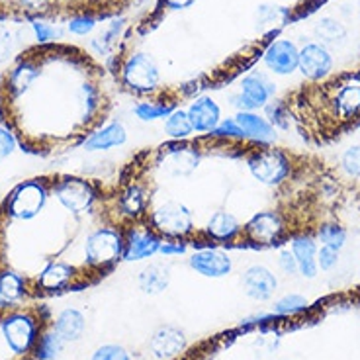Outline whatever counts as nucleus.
Masks as SVG:
<instances>
[{
    "instance_id": "nucleus-1",
    "label": "nucleus",
    "mask_w": 360,
    "mask_h": 360,
    "mask_svg": "<svg viewBox=\"0 0 360 360\" xmlns=\"http://www.w3.org/2000/svg\"><path fill=\"white\" fill-rule=\"evenodd\" d=\"M126 235L112 227H98L84 241V261L90 266H106L124 257Z\"/></svg>"
},
{
    "instance_id": "nucleus-2",
    "label": "nucleus",
    "mask_w": 360,
    "mask_h": 360,
    "mask_svg": "<svg viewBox=\"0 0 360 360\" xmlns=\"http://www.w3.org/2000/svg\"><path fill=\"white\" fill-rule=\"evenodd\" d=\"M151 225L157 233L167 235L172 239H182L194 231V219L192 212L184 204L167 200L161 206L151 212Z\"/></svg>"
},
{
    "instance_id": "nucleus-3",
    "label": "nucleus",
    "mask_w": 360,
    "mask_h": 360,
    "mask_svg": "<svg viewBox=\"0 0 360 360\" xmlns=\"http://www.w3.org/2000/svg\"><path fill=\"white\" fill-rule=\"evenodd\" d=\"M252 179L264 186H280L290 174V159L278 149L257 151L247 161Z\"/></svg>"
},
{
    "instance_id": "nucleus-4",
    "label": "nucleus",
    "mask_w": 360,
    "mask_h": 360,
    "mask_svg": "<svg viewBox=\"0 0 360 360\" xmlns=\"http://www.w3.org/2000/svg\"><path fill=\"white\" fill-rule=\"evenodd\" d=\"M122 79L127 89L137 94H149L159 86L161 72L147 53H135L122 67Z\"/></svg>"
},
{
    "instance_id": "nucleus-5",
    "label": "nucleus",
    "mask_w": 360,
    "mask_h": 360,
    "mask_svg": "<svg viewBox=\"0 0 360 360\" xmlns=\"http://www.w3.org/2000/svg\"><path fill=\"white\" fill-rule=\"evenodd\" d=\"M47 202V190L41 182H22L10 194L6 210L14 219H34Z\"/></svg>"
},
{
    "instance_id": "nucleus-6",
    "label": "nucleus",
    "mask_w": 360,
    "mask_h": 360,
    "mask_svg": "<svg viewBox=\"0 0 360 360\" xmlns=\"http://www.w3.org/2000/svg\"><path fill=\"white\" fill-rule=\"evenodd\" d=\"M55 198L71 214H84L96 202V192L90 182L81 179H65L55 186Z\"/></svg>"
},
{
    "instance_id": "nucleus-7",
    "label": "nucleus",
    "mask_w": 360,
    "mask_h": 360,
    "mask_svg": "<svg viewBox=\"0 0 360 360\" xmlns=\"http://www.w3.org/2000/svg\"><path fill=\"white\" fill-rule=\"evenodd\" d=\"M0 329H2V335L12 352H16V354H26L36 342L37 325L26 314H12L4 317Z\"/></svg>"
},
{
    "instance_id": "nucleus-8",
    "label": "nucleus",
    "mask_w": 360,
    "mask_h": 360,
    "mask_svg": "<svg viewBox=\"0 0 360 360\" xmlns=\"http://www.w3.org/2000/svg\"><path fill=\"white\" fill-rule=\"evenodd\" d=\"M245 237L257 245H274L284 233V221L276 212H259L245 224Z\"/></svg>"
},
{
    "instance_id": "nucleus-9",
    "label": "nucleus",
    "mask_w": 360,
    "mask_h": 360,
    "mask_svg": "<svg viewBox=\"0 0 360 360\" xmlns=\"http://www.w3.org/2000/svg\"><path fill=\"white\" fill-rule=\"evenodd\" d=\"M297 69L309 81H319L333 69V57L321 44H307L300 49Z\"/></svg>"
},
{
    "instance_id": "nucleus-10",
    "label": "nucleus",
    "mask_w": 360,
    "mask_h": 360,
    "mask_svg": "<svg viewBox=\"0 0 360 360\" xmlns=\"http://www.w3.org/2000/svg\"><path fill=\"white\" fill-rule=\"evenodd\" d=\"M239 92H241L245 104H247V110L257 112V110L266 108V104L276 92V86L262 72H249L239 82Z\"/></svg>"
},
{
    "instance_id": "nucleus-11",
    "label": "nucleus",
    "mask_w": 360,
    "mask_h": 360,
    "mask_svg": "<svg viewBox=\"0 0 360 360\" xmlns=\"http://www.w3.org/2000/svg\"><path fill=\"white\" fill-rule=\"evenodd\" d=\"M241 288L247 296L257 302H266L278 288V280L274 272L262 264H252L241 276Z\"/></svg>"
},
{
    "instance_id": "nucleus-12",
    "label": "nucleus",
    "mask_w": 360,
    "mask_h": 360,
    "mask_svg": "<svg viewBox=\"0 0 360 360\" xmlns=\"http://www.w3.org/2000/svg\"><path fill=\"white\" fill-rule=\"evenodd\" d=\"M192 270L206 278H224L233 270V259L221 249H202L188 259Z\"/></svg>"
},
{
    "instance_id": "nucleus-13",
    "label": "nucleus",
    "mask_w": 360,
    "mask_h": 360,
    "mask_svg": "<svg viewBox=\"0 0 360 360\" xmlns=\"http://www.w3.org/2000/svg\"><path fill=\"white\" fill-rule=\"evenodd\" d=\"M300 49L290 39H276L266 47L262 61L276 75H292L297 69Z\"/></svg>"
},
{
    "instance_id": "nucleus-14",
    "label": "nucleus",
    "mask_w": 360,
    "mask_h": 360,
    "mask_svg": "<svg viewBox=\"0 0 360 360\" xmlns=\"http://www.w3.org/2000/svg\"><path fill=\"white\" fill-rule=\"evenodd\" d=\"M162 239L155 231L149 229H129L126 233V249H124V261H145L159 252Z\"/></svg>"
},
{
    "instance_id": "nucleus-15",
    "label": "nucleus",
    "mask_w": 360,
    "mask_h": 360,
    "mask_svg": "<svg viewBox=\"0 0 360 360\" xmlns=\"http://www.w3.org/2000/svg\"><path fill=\"white\" fill-rule=\"evenodd\" d=\"M184 347H186V337L179 327H172V325L159 327L149 341V349L155 359L159 360H171L179 356L180 352L184 351Z\"/></svg>"
},
{
    "instance_id": "nucleus-16",
    "label": "nucleus",
    "mask_w": 360,
    "mask_h": 360,
    "mask_svg": "<svg viewBox=\"0 0 360 360\" xmlns=\"http://www.w3.org/2000/svg\"><path fill=\"white\" fill-rule=\"evenodd\" d=\"M186 114L196 134H212L221 122V108L216 100L210 96H200L194 100L186 110Z\"/></svg>"
},
{
    "instance_id": "nucleus-17",
    "label": "nucleus",
    "mask_w": 360,
    "mask_h": 360,
    "mask_svg": "<svg viewBox=\"0 0 360 360\" xmlns=\"http://www.w3.org/2000/svg\"><path fill=\"white\" fill-rule=\"evenodd\" d=\"M200 153L188 145H179V147H169L162 157V171L171 176H188L198 169Z\"/></svg>"
},
{
    "instance_id": "nucleus-18",
    "label": "nucleus",
    "mask_w": 360,
    "mask_h": 360,
    "mask_svg": "<svg viewBox=\"0 0 360 360\" xmlns=\"http://www.w3.org/2000/svg\"><path fill=\"white\" fill-rule=\"evenodd\" d=\"M235 122L243 129L245 139H251L261 145H270L276 141V127L259 112H237Z\"/></svg>"
},
{
    "instance_id": "nucleus-19",
    "label": "nucleus",
    "mask_w": 360,
    "mask_h": 360,
    "mask_svg": "<svg viewBox=\"0 0 360 360\" xmlns=\"http://www.w3.org/2000/svg\"><path fill=\"white\" fill-rule=\"evenodd\" d=\"M317 243L314 237L309 235H296L290 241V251L294 255L297 262V270L306 278H315L317 276Z\"/></svg>"
},
{
    "instance_id": "nucleus-20",
    "label": "nucleus",
    "mask_w": 360,
    "mask_h": 360,
    "mask_svg": "<svg viewBox=\"0 0 360 360\" xmlns=\"http://www.w3.org/2000/svg\"><path fill=\"white\" fill-rule=\"evenodd\" d=\"M127 141L126 127L122 126L120 122H110L104 127H100L98 131L90 134L84 141V151H110L114 147H122Z\"/></svg>"
},
{
    "instance_id": "nucleus-21",
    "label": "nucleus",
    "mask_w": 360,
    "mask_h": 360,
    "mask_svg": "<svg viewBox=\"0 0 360 360\" xmlns=\"http://www.w3.org/2000/svg\"><path fill=\"white\" fill-rule=\"evenodd\" d=\"M241 231L243 227L239 224V219L225 210L214 212L206 224V233L216 241H233L235 237L241 235Z\"/></svg>"
},
{
    "instance_id": "nucleus-22",
    "label": "nucleus",
    "mask_w": 360,
    "mask_h": 360,
    "mask_svg": "<svg viewBox=\"0 0 360 360\" xmlns=\"http://www.w3.org/2000/svg\"><path fill=\"white\" fill-rule=\"evenodd\" d=\"M139 288L143 290L149 296H157L171 284V269L162 262H151L139 272Z\"/></svg>"
},
{
    "instance_id": "nucleus-23",
    "label": "nucleus",
    "mask_w": 360,
    "mask_h": 360,
    "mask_svg": "<svg viewBox=\"0 0 360 360\" xmlns=\"http://www.w3.org/2000/svg\"><path fill=\"white\" fill-rule=\"evenodd\" d=\"M84 327H86L84 315L79 309L69 307V309H63L61 314L57 315L53 331L63 342H75L84 335Z\"/></svg>"
},
{
    "instance_id": "nucleus-24",
    "label": "nucleus",
    "mask_w": 360,
    "mask_h": 360,
    "mask_svg": "<svg viewBox=\"0 0 360 360\" xmlns=\"http://www.w3.org/2000/svg\"><path fill=\"white\" fill-rule=\"evenodd\" d=\"M335 112L341 120H351L360 114V84L349 82L342 84L335 94Z\"/></svg>"
},
{
    "instance_id": "nucleus-25",
    "label": "nucleus",
    "mask_w": 360,
    "mask_h": 360,
    "mask_svg": "<svg viewBox=\"0 0 360 360\" xmlns=\"http://www.w3.org/2000/svg\"><path fill=\"white\" fill-rule=\"evenodd\" d=\"M37 77H39V71L34 63L22 61L20 65H16L14 71L10 72L8 79V90L12 98H18L24 92H27V89L32 86V82L36 81Z\"/></svg>"
},
{
    "instance_id": "nucleus-26",
    "label": "nucleus",
    "mask_w": 360,
    "mask_h": 360,
    "mask_svg": "<svg viewBox=\"0 0 360 360\" xmlns=\"http://www.w3.org/2000/svg\"><path fill=\"white\" fill-rule=\"evenodd\" d=\"M72 266L65 264V262H51L47 264L45 270L39 276V286L45 290H59L63 288L65 284L72 278Z\"/></svg>"
},
{
    "instance_id": "nucleus-27",
    "label": "nucleus",
    "mask_w": 360,
    "mask_h": 360,
    "mask_svg": "<svg viewBox=\"0 0 360 360\" xmlns=\"http://www.w3.org/2000/svg\"><path fill=\"white\" fill-rule=\"evenodd\" d=\"M165 134L169 135L174 141H184L190 135L194 134V127L190 124V117L186 110H174L165 120Z\"/></svg>"
},
{
    "instance_id": "nucleus-28",
    "label": "nucleus",
    "mask_w": 360,
    "mask_h": 360,
    "mask_svg": "<svg viewBox=\"0 0 360 360\" xmlns=\"http://www.w3.org/2000/svg\"><path fill=\"white\" fill-rule=\"evenodd\" d=\"M145 206H147V198H145V192L139 186H127L126 192L122 194L120 198V210L122 214L127 217H137L143 214Z\"/></svg>"
},
{
    "instance_id": "nucleus-29",
    "label": "nucleus",
    "mask_w": 360,
    "mask_h": 360,
    "mask_svg": "<svg viewBox=\"0 0 360 360\" xmlns=\"http://www.w3.org/2000/svg\"><path fill=\"white\" fill-rule=\"evenodd\" d=\"M174 104H165V102H139L134 106L135 117L141 122H157V120H167V116L174 112Z\"/></svg>"
},
{
    "instance_id": "nucleus-30",
    "label": "nucleus",
    "mask_w": 360,
    "mask_h": 360,
    "mask_svg": "<svg viewBox=\"0 0 360 360\" xmlns=\"http://www.w3.org/2000/svg\"><path fill=\"white\" fill-rule=\"evenodd\" d=\"M22 296H24V278L12 270L0 272V297H4L6 302H16Z\"/></svg>"
},
{
    "instance_id": "nucleus-31",
    "label": "nucleus",
    "mask_w": 360,
    "mask_h": 360,
    "mask_svg": "<svg viewBox=\"0 0 360 360\" xmlns=\"http://www.w3.org/2000/svg\"><path fill=\"white\" fill-rule=\"evenodd\" d=\"M317 239L325 247H333L337 251H341L347 243V229L337 224H323L317 229Z\"/></svg>"
},
{
    "instance_id": "nucleus-32",
    "label": "nucleus",
    "mask_w": 360,
    "mask_h": 360,
    "mask_svg": "<svg viewBox=\"0 0 360 360\" xmlns=\"http://www.w3.org/2000/svg\"><path fill=\"white\" fill-rule=\"evenodd\" d=\"M307 300L304 296H300V294H286V296H282L272 306V314L276 315V317H288V315L300 314V311H304L307 309Z\"/></svg>"
},
{
    "instance_id": "nucleus-33",
    "label": "nucleus",
    "mask_w": 360,
    "mask_h": 360,
    "mask_svg": "<svg viewBox=\"0 0 360 360\" xmlns=\"http://www.w3.org/2000/svg\"><path fill=\"white\" fill-rule=\"evenodd\" d=\"M63 349V341L57 337V333H45L44 337H39V342L36 347L37 360H53Z\"/></svg>"
},
{
    "instance_id": "nucleus-34",
    "label": "nucleus",
    "mask_w": 360,
    "mask_h": 360,
    "mask_svg": "<svg viewBox=\"0 0 360 360\" xmlns=\"http://www.w3.org/2000/svg\"><path fill=\"white\" fill-rule=\"evenodd\" d=\"M315 34L321 39H325V41H337V39H342V37L347 36L345 27L333 18L319 20L317 26H315Z\"/></svg>"
},
{
    "instance_id": "nucleus-35",
    "label": "nucleus",
    "mask_w": 360,
    "mask_h": 360,
    "mask_svg": "<svg viewBox=\"0 0 360 360\" xmlns=\"http://www.w3.org/2000/svg\"><path fill=\"white\" fill-rule=\"evenodd\" d=\"M341 169L347 176L360 179V145H351L341 155Z\"/></svg>"
},
{
    "instance_id": "nucleus-36",
    "label": "nucleus",
    "mask_w": 360,
    "mask_h": 360,
    "mask_svg": "<svg viewBox=\"0 0 360 360\" xmlns=\"http://www.w3.org/2000/svg\"><path fill=\"white\" fill-rule=\"evenodd\" d=\"M96 100H98L96 90L92 89L90 84H82L81 90H79V104H81L82 122H89L90 116L94 114V110H96Z\"/></svg>"
},
{
    "instance_id": "nucleus-37",
    "label": "nucleus",
    "mask_w": 360,
    "mask_h": 360,
    "mask_svg": "<svg viewBox=\"0 0 360 360\" xmlns=\"http://www.w3.org/2000/svg\"><path fill=\"white\" fill-rule=\"evenodd\" d=\"M212 137H217V139H245L243 129L239 127V124L235 122V117H227V120H221L217 127L212 131Z\"/></svg>"
},
{
    "instance_id": "nucleus-38",
    "label": "nucleus",
    "mask_w": 360,
    "mask_h": 360,
    "mask_svg": "<svg viewBox=\"0 0 360 360\" xmlns=\"http://www.w3.org/2000/svg\"><path fill=\"white\" fill-rule=\"evenodd\" d=\"M32 30H34L36 39L39 44H47V41H53V39H59V37L63 36V32H61L59 27L49 26V24L39 22V20H34V22H32Z\"/></svg>"
},
{
    "instance_id": "nucleus-39",
    "label": "nucleus",
    "mask_w": 360,
    "mask_h": 360,
    "mask_svg": "<svg viewBox=\"0 0 360 360\" xmlns=\"http://www.w3.org/2000/svg\"><path fill=\"white\" fill-rule=\"evenodd\" d=\"M90 360H129V354L120 345H104L94 351Z\"/></svg>"
},
{
    "instance_id": "nucleus-40",
    "label": "nucleus",
    "mask_w": 360,
    "mask_h": 360,
    "mask_svg": "<svg viewBox=\"0 0 360 360\" xmlns=\"http://www.w3.org/2000/svg\"><path fill=\"white\" fill-rule=\"evenodd\" d=\"M337 262H339V251L337 249L325 247V245H321L317 249V269L329 272V270H333L337 266Z\"/></svg>"
},
{
    "instance_id": "nucleus-41",
    "label": "nucleus",
    "mask_w": 360,
    "mask_h": 360,
    "mask_svg": "<svg viewBox=\"0 0 360 360\" xmlns=\"http://www.w3.org/2000/svg\"><path fill=\"white\" fill-rule=\"evenodd\" d=\"M96 26V20L92 18V16H86V14H82V16H75L69 22V32L75 34V36H86L90 34L92 30Z\"/></svg>"
},
{
    "instance_id": "nucleus-42",
    "label": "nucleus",
    "mask_w": 360,
    "mask_h": 360,
    "mask_svg": "<svg viewBox=\"0 0 360 360\" xmlns=\"http://www.w3.org/2000/svg\"><path fill=\"white\" fill-rule=\"evenodd\" d=\"M266 120H269L270 124L274 127H288V120H286V114H284V106L280 104V102H272V104H266Z\"/></svg>"
},
{
    "instance_id": "nucleus-43",
    "label": "nucleus",
    "mask_w": 360,
    "mask_h": 360,
    "mask_svg": "<svg viewBox=\"0 0 360 360\" xmlns=\"http://www.w3.org/2000/svg\"><path fill=\"white\" fill-rule=\"evenodd\" d=\"M16 151V137L6 127L0 126V161L8 159Z\"/></svg>"
},
{
    "instance_id": "nucleus-44",
    "label": "nucleus",
    "mask_w": 360,
    "mask_h": 360,
    "mask_svg": "<svg viewBox=\"0 0 360 360\" xmlns=\"http://www.w3.org/2000/svg\"><path fill=\"white\" fill-rule=\"evenodd\" d=\"M12 51H14V37L10 34L8 27L0 24V63L8 61Z\"/></svg>"
},
{
    "instance_id": "nucleus-45",
    "label": "nucleus",
    "mask_w": 360,
    "mask_h": 360,
    "mask_svg": "<svg viewBox=\"0 0 360 360\" xmlns=\"http://www.w3.org/2000/svg\"><path fill=\"white\" fill-rule=\"evenodd\" d=\"M186 252V243H180V241H162L159 247V255L171 259V257H180Z\"/></svg>"
},
{
    "instance_id": "nucleus-46",
    "label": "nucleus",
    "mask_w": 360,
    "mask_h": 360,
    "mask_svg": "<svg viewBox=\"0 0 360 360\" xmlns=\"http://www.w3.org/2000/svg\"><path fill=\"white\" fill-rule=\"evenodd\" d=\"M278 264H280V269H282V272H284V274H288V276H294V274H297V272H300V270H297V262H296V259H294L292 251L280 252Z\"/></svg>"
},
{
    "instance_id": "nucleus-47",
    "label": "nucleus",
    "mask_w": 360,
    "mask_h": 360,
    "mask_svg": "<svg viewBox=\"0 0 360 360\" xmlns=\"http://www.w3.org/2000/svg\"><path fill=\"white\" fill-rule=\"evenodd\" d=\"M196 0H165V4L172 10H184L190 8Z\"/></svg>"
},
{
    "instance_id": "nucleus-48",
    "label": "nucleus",
    "mask_w": 360,
    "mask_h": 360,
    "mask_svg": "<svg viewBox=\"0 0 360 360\" xmlns=\"http://www.w3.org/2000/svg\"><path fill=\"white\" fill-rule=\"evenodd\" d=\"M6 306H8V302H6L4 297H0V309H2V307H6Z\"/></svg>"
},
{
    "instance_id": "nucleus-49",
    "label": "nucleus",
    "mask_w": 360,
    "mask_h": 360,
    "mask_svg": "<svg viewBox=\"0 0 360 360\" xmlns=\"http://www.w3.org/2000/svg\"><path fill=\"white\" fill-rule=\"evenodd\" d=\"M0 86H2V75H0Z\"/></svg>"
},
{
    "instance_id": "nucleus-50",
    "label": "nucleus",
    "mask_w": 360,
    "mask_h": 360,
    "mask_svg": "<svg viewBox=\"0 0 360 360\" xmlns=\"http://www.w3.org/2000/svg\"><path fill=\"white\" fill-rule=\"evenodd\" d=\"M359 129H360V122H359Z\"/></svg>"
},
{
    "instance_id": "nucleus-51",
    "label": "nucleus",
    "mask_w": 360,
    "mask_h": 360,
    "mask_svg": "<svg viewBox=\"0 0 360 360\" xmlns=\"http://www.w3.org/2000/svg\"><path fill=\"white\" fill-rule=\"evenodd\" d=\"M359 274H360V272H359Z\"/></svg>"
}]
</instances>
